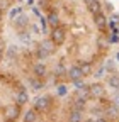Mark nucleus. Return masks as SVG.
<instances>
[{"label": "nucleus", "instance_id": "1", "mask_svg": "<svg viewBox=\"0 0 119 122\" xmlns=\"http://www.w3.org/2000/svg\"><path fill=\"white\" fill-rule=\"evenodd\" d=\"M12 2L14 0H0V10H9L10 9V5H12Z\"/></svg>", "mask_w": 119, "mask_h": 122}, {"label": "nucleus", "instance_id": "2", "mask_svg": "<svg viewBox=\"0 0 119 122\" xmlns=\"http://www.w3.org/2000/svg\"><path fill=\"white\" fill-rule=\"evenodd\" d=\"M27 20H29V19L26 17V15H21V17L16 20V27H19V29H21V27H24V25L27 24Z\"/></svg>", "mask_w": 119, "mask_h": 122}, {"label": "nucleus", "instance_id": "3", "mask_svg": "<svg viewBox=\"0 0 119 122\" xmlns=\"http://www.w3.org/2000/svg\"><path fill=\"white\" fill-rule=\"evenodd\" d=\"M5 51H7L5 42H4V39H2V37H0V59H2V58L5 56Z\"/></svg>", "mask_w": 119, "mask_h": 122}, {"label": "nucleus", "instance_id": "4", "mask_svg": "<svg viewBox=\"0 0 119 122\" xmlns=\"http://www.w3.org/2000/svg\"><path fill=\"white\" fill-rule=\"evenodd\" d=\"M19 12H21V7H16V9H12V10H10V17L14 19V17H16V15H17Z\"/></svg>", "mask_w": 119, "mask_h": 122}, {"label": "nucleus", "instance_id": "5", "mask_svg": "<svg viewBox=\"0 0 119 122\" xmlns=\"http://www.w3.org/2000/svg\"><path fill=\"white\" fill-rule=\"evenodd\" d=\"M117 59H119V53H117Z\"/></svg>", "mask_w": 119, "mask_h": 122}, {"label": "nucleus", "instance_id": "6", "mask_svg": "<svg viewBox=\"0 0 119 122\" xmlns=\"http://www.w3.org/2000/svg\"><path fill=\"white\" fill-rule=\"evenodd\" d=\"M0 78H2V73H0Z\"/></svg>", "mask_w": 119, "mask_h": 122}]
</instances>
